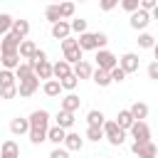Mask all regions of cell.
<instances>
[{
	"label": "cell",
	"mask_w": 158,
	"mask_h": 158,
	"mask_svg": "<svg viewBox=\"0 0 158 158\" xmlns=\"http://www.w3.org/2000/svg\"><path fill=\"white\" fill-rule=\"evenodd\" d=\"M86 123H89V126H104V123H106V118H104V114H101V111L91 109V111L86 114Z\"/></svg>",
	"instance_id": "cell-31"
},
{
	"label": "cell",
	"mask_w": 158,
	"mask_h": 158,
	"mask_svg": "<svg viewBox=\"0 0 158 158\" xmlns=\"http://www.w3.org/2000/svg\"><path fill=\"white\" fill-rule=\"evenodd\" d=\"M0 158H20V146H17L12 138H7V141L0 146Z\"/></svg>",
	"instance_id": "cell-18"
},
{
	"label": "cell",
	"mask_w": 158,
	"mask_h": 158,
	"mask_svg": "<svg viewBox=\"0 0 158 158\" xmlns=\"http://www.w3.org/2000/svg\"><path fill=\"white\" fill-rule=\"evenodd\" d=\"M81 146H84V138H81L79 133H72V131H67L64 148H67V151H81Z\"/></svg>",
	"instance_id": "cell-21"
},
{
	"label": "cell",
	"mask_w": 158,
	"mask_h": 158,
	"mask_svg": "<svg viewBox=\"0 0 158 158\" xmlns=\"http://www.w3.org/2000/svg\"><path fill=\"white\" fill-rule=\"evenodd\" d=\"M12 22H15V20H12L7 12H0V37H5V35L12 30Z\"/></svg>",
	"instance_id": "cell-33"
},
{
	"label": "cell",
	"mask_w": 158,
	"mask_h": 158,
	"mask_svg": "<svg viewBox=\"0 0 158 158\" xmlns=\"http://www.w3.org/2000/svg\"><path fill=\"white\" fill-rule=\"evenodd\" d=\"M91 81H94L96 86H109V84H111V74H109V72H104V69H94Z\"/></svg>",
	"instance_id": "cell-28"
},
{
	"label": "cell",
	"mask_w": 158,
	"mask_h": 158,
	"mask_svg": "<svg viewBox=\"0 0 158 158\" xmlns=\"http://www.w3.org/2000/svg\"><path fill=\"white\" fill-rule=\"evenodd\" d=\"M128 133H131L133 143H151V128H148L146 121H136Z\"/></svg>",
	"instance_id": "cell-6"
},
{
	"label": "cell",
	"mask_w": 158,
	"mask_h": 158,
	"mask_svg": "<svg viewBox=\"0 0 158 158\" xmlns=\"http://www.w3.org/2000/svg\"><path fill=\"white\" fill-rule=\"evenodd\" d=\"M79 106H81V99L72 91V94H67V96H62V111H69V114H74V111H79Z\"/></svg>",
	"instance_id": "cell-15"
},
{
	"label": "cell",
	"mask_w": 158,
	"mask_h": 158,
	"mask_svg": "<svg viewBox=\"0 0 158 158\" xmlns=\"http://www.w3.org/2000/svg\"><path fill=\"white\" fill-rule=\"evenodd\" d=\"M72 69H74V67H72L67 59H59V62H54V64H52V74H54V79H57V81L67 79V77L72 74Z\"/></svg>",
	"instance_id": "cell-11"
},
{
	"label": "cell",
	"mask_w": 158,
	"mask_h": 158,
	"mask_svg": "<svg viewBox=\"0 0 158 158\" xmlns=\"http://www.w3.org/2000/svg\"><path fill=\"white\" fill-rule=\"evenodd\" d=\"M116 67H118V59H116L114 52H109V49H99V52H96V69L111 72V69H116Z\"/></svg>",
	"instance_id": "cell-5"
},
{
	"label": "cell",
	"mask_w": 158,
	"mask_h": 158,
	"mask_svg": "<svg viewBox=\"0 0 158 158\" xmlns=\"http://www.w3.org/2000/svg\"><path fill=\"white\" fill-rule=\"evenodd\" d=\"M20 96L17 94V86H7V89H0V99H15Z\"/></svg>",
	"instance_id": "cell-41"
},
{
	"label": "cell",
	"mask_w": 158,
	"mask_h": 158,
	"mask_svg": "<svg viewBox=\"0 0 158 158\" xmlns=\"http://www.w3.org/2000/svg\"><path fill=\"white\" fill-rule=\"evenodd\" d=\"M7 86H17V77L10 69H0V89H7Z\"/></svg>",
	"instance_id": "cell-27"
},
{
	"label": "cell",
	"mask_w": 158,
	"mask_h": 158,
	"mask_svg": "<svg viewBox=\"0 0 158 158\" xmlns=\"http://www.w3.org/2000/svg\"><path fill=\"white\" fill-rule=\"evenodd\" d=\"M156 5H158V0H141V10H146V12H153Z\"/></svg>",
	"instance_id": "cell-43"
},
{
	"label": "cell",
	"mask_w": 158,
	"mask_h": 158,
	"mask_svg": "<svg viewBox=\"0 0 158 158\" xmlns=\"http://www.w3.org/2000/svg\"><path fill=\"white\" fill-rule=\"evenodd\" d=\"M116 123H118V128H123L126 133L131 131V126L136 123V118H133V114L128 111V109H121L118 111V116H116Z\"/></svg>",
	"instance_id": "cell-16"
},
{
	"label": "cell",
	"mask_w": 158,
	"mask_h": 158,
	"mask_svg": "<svg viewBox=\"0 0 158 158\" xmlns=\"http://www.w3.org/2000/svg\"><path fill=\"white\" fill-rule=\"evenodd\" d=\"M35 77H37V79H44V81L54 79V74H52V64H49L47 59L40 62V64H35Z\"/></svg>",
	"instance_id": "cell-19"
},
{
	"label": "cell",
	"mask_w": 158,
	"mask_h": 158,
	"mask_svg": "<svg viewBox=\"0 0 158 158\" xmlns=\"http://www.w3.org/2000/svg\"><path fill=\"white\" fill-rule=\"evenodd\" d=\"M153 57H156V62H158V42H156V47H153Z\"/></svg>",
	"instance_id": "cell-46"
},
{
	"label": "cell",
	"mask_w": 158,
	"mask_h": 158,
	"mask_svg": "<svg viewBox=\"0 0 158 158\" xmlns=\"http://www.w3.org/2000/svg\"><path fill=\"white\" fill-rule=\"evenodd\" d=\"M138 64H141V59H138V54H136V52H126V54L118 59V67H121L126 74L138 72Z\"/></svg>",
	"instance_id": "cell-7"
},
{
	"label": "cell",
	"mask_w": 158,
	"mask_h": 158,
	"mask_svg": "<svg viewBox=\"0 0 158 158\" xmlns=\"http://www.w3.org/2000/svg\"><path fill=\"white\" fill-rule=\"evenodd\" d=\"M44 17H47L52 25H57V22L62 20V15H59V5H47V10H44Z\"/></svg>",
	"instance_id": "cell-34"
},
{
	"label": "cell",
	"mask_w": 158,
	"mask_h": 158,
	"mask_svg": "<svg viewBox=\"0 0 158 158\" xmlns=\"http://www.w3.org/2000/svg\"><path fill=\"white\" fill-rule=\"evenodd\" d=\"M64 138H67V131H64V128H59V126H49L47 141H52V143H54V148H57L59 143H64Z\"/></svg>",
	"instance_id": "cell-24"
},
{
	"label": "cell",
	"mask_w": 158,
	"mask_h": 158,
	"mask_svg": "<svg viewBox=\"0 0 158 158\" xmlns=\"http://www.w3.org/2000/svg\"><path fill=\"white\" fill-rule=\"evenodd\" d=\"M109 74H111V81H116V84H121V81L126 79V72H123L121 67H116V69H111Z\"/></svg>",
	"instance_id": "cell-40"
},
{
	"label": "cell",
	"mask_w": 158,
	"mask_h": 158,
	"mask_svg": "<svg viewBox=\"0 0 158 158\" xmlns=\"http://www.w3.org/2000/svg\"><path fill=\"white\" fill-rule=\"evenodd\" d=\"M10 131L15 136H22V133H30V118H22V116H15L10 121Z\"/></svg>",
	"instance_id": "cell-17"
},
{
	"label": "cell",
	"mask_w": 158,
	"mask_h": 158,
	"mask_svg": "<svg viewBox=\"0 0 158 158\" xmlns=\"http://www.w3.org/2000/svg\"><path fill=\"white\" fill-rule=\"evenodd\" d=\"M49 158H69V151L67 148H52V153H49Z\"/></svg>",
	"instance_id": "cell-42"
},
{
	"label": "cell",
	"mask_w": 158,
	"mask_h": 158,
	"mask_svg": "<svg viewBox=\"0 0 158 158\" xmlns=\"http://www.w3.org/2000/svg\"><path fill=\"white\" fill-rule=\"evenodd\" d=\"M151 17H156V20H158V5H156V10L151 12Z\"/></svg>",
	"instance_id": "cell-47"
},
{
	"label": "cell",
	"mask_w": 158,
	"mask_h": 158,
	"mask_svg": "<svg viewBox=\"0 0 158 158\" xmlns=\"http://www.w3.org/2000/svg\"><path fill=\"white\" fill-rule=\"evenodd\" d=\"M59 84H62V89H67V91H69V94H72V91H74V89H77V84H79V79H77V77H74V72H72V74H69V77H67V79H62V81H59Z\"/></svg>",
	"instance_id": "cell-38"
},
{
	"label": "cell",
	"mask_w": 158,
	"mask_h": 158,
	"mask_svg": "<svg viewBox=\"0 0 158 158\" xmlns=\"http://www.w3.org/2000/svg\"><path fill=\"white\" fill-rule=\"evenodd\" d=\"M59 15H62V20H74V2H62Z\"/></svg>",
	"instance_id": "cell-35"
},
{
	"label": "cell",
	"mask_w": 158,
	"mask_h": 158,
	"mask_svg": "<svg viewBox=\"0 0 158 158\" xmlns=\"http://www.w3.org/2000/svg\"><path fill=\"white\" fill-rule=\"evenodd\" d=\"M35 54H37V44H35L32 40H22V44H20V57L30 62Z\"/></svg>",
	"instance_id": "cell-23"
},
{
	"label": "cell",
	"mask_w": 158,
	"mask_h": 158,
	"mask_svg": "<svg viewBox=\"0 0 158 158\" xmlns=\"http://www.w3.org/2000/svg\"><path fill=\"white\" fill-rule=\"evenodd\" d=\"M74 77L77 79H91V74H94V67L89 64V62H79V64H74Z\"/></svg>",
	"instance_id": "cell-22"
},
{
	"label": "cell",
	"mask_w": 158,
	"mask_h": 158,
	"mask_svg": "<svg viewBox=\"0 0 158 158\" xmlns=\"http://www.w3.org/2000/svg\"><path fill=\"white\" fill-rule=\"evenodd\" d=\"M121 7H123L126 12H131V15H133V12H138V10H141V0H121Z\"/></svg>",
	"instance_id": "cell-39"
},
{
	"label": "cell",
	"mask_w": 158,
	"mask_h": 158,
	"mask_svg": "<svg viewBox=\"0 0 158 158\" xmlns=\"http://www.w3.org/2000/svg\"><path fill=\"white\" fill-rule=\"evenodd\" d=\"M10 32H12V35H17L20 40H25V37L30 35V22H27V20H15Z\"/></svg>",
	"instance_id": "cell-25"
},
{
	"label": "cell",
	"mask_w": 158,
	"mask_h": 158,
	"mask_svg": "<svg viewBox=\"0 0 158 158\" xmlns=\"http://www.w3.org/2000/svg\"><path fill=\"white\" fill-rule=\"evenodd\" d=\"M37 89H40V79H37V77H32V79H27V81H20V84H17V94H20L22 99L32 96Z\"/></svg>",
	"instance_id": "cell-12"
},
{
	"label": "cell",
	"mask_w": 158,
	"mask_h": 158,
	"mask_svg": "<svg viewBox=\"0 0 158 158\" xmlns=\"http://www.w3.org/2000/svg\"><path fill=\"white\" fill-rule=\"evenodd\" d=\"M42 91H44L47 96H59V94H62V84H59L57 79H49V81H44Z\"/></svg>",
	"instance_id": "cell-30"
},
{
	"label": "cell",
	"mask_w": 158,
	"mask_h": 158,
	"mask_svg": "<svg viewBox=\"0 0 158 158\" xmlns=\"http://www.w3.org/2000/svg\"><path fill=\"white\" fill-rule=\"evenodd\" d=\"M79 49L81 52H86V49H104V44L109 42V37L104 35V32H84V35H79Z\"/></svg>",
	"instance_id": "cell-2"
},
{
	"label": "cell",
	"mask_w": 158,
	"mask_h": 158,
	"mask_svg": "<svg viewBox=\"0 0 158 158\" xmlns=\"http://www.w3.org/2000/svg\"><path fill=\"white\" fill-rule=\"evenodd\" d=\"M54 126H59V128H72L74 126V114H69V111H62L59 109V114L54 116Z\"/></svg>",
	"instance_id": "cell-20"
},
{
	"label": "cell",
	"mask_w": 158,
	"mask_h": 158,
	"mask_svg": "<svg viewBox=\"0 0 158 158\" xmlns=\"http://www.w3.org/2000/svg\"><path fill=\"white\" fill-rule=\"evenodd\" d=\"M146 72H148V77H151V79H156V81H158V62H151Z\"/></svg>",
	"instance_id": "cell-44"
},
{
	"label": "cell",
	"mask_w": 158,
	"mask_h": 158,
	"mask_svg": "<svg viewBox=\"0 0 158 158\" xmlns=\"http://www.w3.org/2000/svg\"><path fill=\"white\" fill-rule=\"evenodd\" d=\"M148 22H151V12H146V10H138V12L131 15V27L133 30H146Z\"/></svg>",
	"instance_id": "cell-13"
},
{
	"label": "cell",
	"mask_w": 158,
	"mask_h": 158,
	"mask_svg": "<svg viewBox=\"0 0 158 158\" xmlns=\"http://www.w3.org/2000/svg\"><path fill=\"white\" fill-rule=\"evenodd\" d=\"M69 25H72V32H77V35L86 32V20L84 17H74V20H69Z\"/></svg>",
	"instance_id": "cell-36"
},
{
	"label": "cell",
	"mask_w": 158,
	"mask_h": 158,
	"mask_svg": "<svg viewBox=\"0 0 158 158\" xmlns=\"http://www.w3.org/2000/svg\"><path fill=\"white\" fill-rule=\"evenodd\" d=\"M86 138L89 141H101L104 138V126H89L86 128Z\"/></svg>",
	"instance_id": "cell-37"
},
{
	"label": "cell",
	"mask_w": 158,
	"mask_h": 158,
	"mask_svg": "<svg viewBox=\"0 0 158 158\" xmlns=\"http://www.w3.org/2000/svg\"><path fill=\"white\" fill-rule=\"evenodd\" d=\"M47 133H49V111L47 109H35L30 114V141L35 146H40L42 141H47Z\"/></svg>",
	"instance_id": "cell-1"
},
{
	"label": "cell",
	"mask_w": 158,
	"mask_h": 158,
	"mask_svg": "<svg viewBox=\"0 0 158 158\" xmlns=\"http://www.w3.org/2000/svg\"><path fill=\"white\" fill-rule=\"evenodd\" d=\"M138 47H141V49H153V47H156V37L148 35V32H141V35H138Z\"/></svg>",
	"instance_id": "cell-32"
},
{
	"label": "cell",
	"mask_w": 158,
	"mask_h": 158,
	"mask_svg": "<svg viewBox=\"0 0 158 158\" xmlns=\"http://www.w3.org/2000/svg\"><path fill=\"white\" fill-rule=\"evenodd\" d=\"M104 138H106L111 146H121V143L126 141V131L118 128L116 121H106V123H104Z\"/></svg>",
	"instance_id": "cell-4"
},
{
	"label": "cell",
	"mask_w": 158,
	"mask_h": 158,
	"mask_svg": "<svg viewBox=\"0 0 158 158\" xmlns=\"http://www.w3.org/2000/svg\"><path fill=\"white\" fill-rule=\"evenodd\" d=\"M69 35H72V25H69L67 20H59L57 25H52V37H54V40H62V42H64Z\"/></svg>",
	"instance_id": "cell-14"
},
{
	"label": "cell",
	"mask_w": 158,
	"mask_h": 158,
	"mask_svg": "<svg viewBox=\"0 0 158 158\" xmlns=\"http://www.w3.org/2000/svg\"><path fill=\"white\" fill-rule=\"evenodd\" d=\"M22 57H20V52H5V54H0V67L2 69H10V72H15L22 62H20Z\"/></svg>",
	"instance_id": "cell-10"
},
{
	"label": "cell",
	"mask_w": 158,
	"mask_h": 158,
	"mask_svg": "<svg viewBox=\"0 0 158 158\" xmlns=\"http://www.w3.org/2000/svg\"><path fill=\"white\" fill-rule=\"evenodd\" d=\"M15 77H17L20 81H27V79H32V77H35V69H32V64L22 62V64L15 69ZM20 81H17V84H20Z\"/></svg>",
	"instance_id": "cell-26"
},
{
	"label": "cell",
	"mask_w": 158,
	"mask_h": 158,
	"mask_svg": "<svg viewBox=\"0 0 158 158\" xmlns=\"http://www.w3.org/2000/svg\"><path fill=\"white\" fill-rule=\"evenodd\" d=\"M131 151H133V156H138V158H156V156H158V148H156L153 141H151V143H131Z\"/></svg>",
	"instance_id": "cell-8"
},
{
	"label": "cell",
	"mask_w": 158,
	"mask_h": 158,
	"mask_svg": "<svg viewBox=\"0 0 158 158\" xmlns=\"http://www.w3.org/2000/svg\"><path fill=\"white\" fill-rule=\"evenodd\" d=\"M131 114H133V118L136 121H143L146 116H148V106L143 104V101H136V104H131V109H128Z\"/></svg>",
	"instance_id": "cell-29"
},
{
	"label": "cell",
	"mask_w": 158,
	"mask_h": 158,
	"mask_svg": "<svg viewBox=\"0 0 158 158\" xmlns=\"http://www.w3.org/2000/svg\"><path fill=\"white\" fill-rule=\"evenodd\" d=\"M114 7H116V0H104V2H101V10H106V12L114 10Z\"/></svg>",
	"instance_id": "cell-45"
},
{
	"label": "cell",
	"mask_w": 158,
	"mask_h": 158,
	"mask_svg": "<svg viewBox=\"0 0 158 158\" xmlns=\"http://www.w3.org/2000/svg\"><path fill=\"white\" fill-rule=\"evenodd\" d=\"M62 52H64V59L69 62V64H79V62H84L81 59V49H79V42L74 40V37H67L64 42H62Z\"/></svg>",
	"instance_id": "cell-3"
},
{
	"label": "cell",
	"mask_w": 158,
	"mask_h": 158,
	"mask_svg": "<svg viewBox=\"0 0 158 158\" xmlns=\"http://www.w3.org/2000/svg\"><path fill=\"white\" fill-rule=\"evenodd\" d=\"M20 44H22V40H20L17 35L7 32V35L0 40V54H5V52H20Z\"/></svg>",
	"instance_id": "cell-9"
}]
</instances>
